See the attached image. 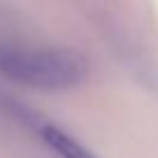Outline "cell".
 I'll return each mask as SVG.
<instances>
[{"label":"cell","instance_id":"7a4b0ae2","mask_svg":"<svg viewBox=\"0 0 158 158\" xmlns=\"http://www.w3.org/2000/svg\"><path fill=\"white\" fill-rule=\"evenodd\" d=\"M42 139L58 158H95L84 144H79L72 135H68L65 130L56 128V126H44Z\"/></svg>","mask_w":158,"mask_h":158},{"label":"cell","instance_id":"6da1fadb","mask_svg":"<svg viewBox=\"0 0 158 158\" xmlns=\"http://www.w3.org/2000/svg\"><path fill=\"white\" fill-rule=\"evenodd\" d=\"M86 58L72 49L0 44V77L37 91H65L81 84Z\"/></svg>","mask_w":158,"mask_h":158}]
</instances>
